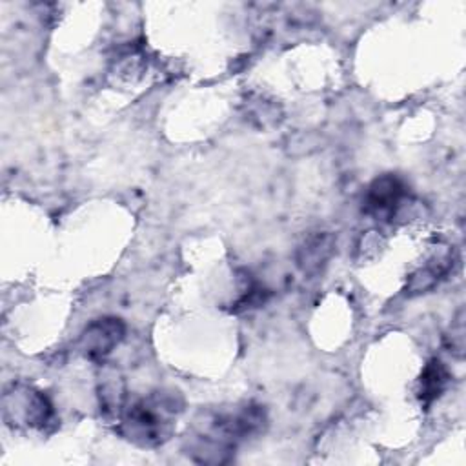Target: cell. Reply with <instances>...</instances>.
Returning a JSON list of instances; mask_svg holds the SVG:
<instances>
[{"label":"cell","mask_w":466,"mask_h":466,"mask_svg":"<svg viewBox=\"0 0 466 466\" xmlns=\"http://www.w3.org/2000/svg\"><path fill=\"white\" fill-rule=\"evenodd\" d=\"M268 424L266 410L248 402L204 413L187 437L186 453L200 464H224L235 455L237 446L255 435H260Z\"/></svg>","instance_id":"6da1fadb"},{"label":"cell","mask_w":466,"mask_h":466,"mask_svg":"<svg viewBox=\"0 0 466 466\" xmlns=\"http://www.w3.org/2000/svg\"><path fill=\"white\" fill-rule=\"evenodd\" d=\"M182 410L184 399L177 390H155L126 402L116 430L140 448H157L171 439Z\"/></svg>","instance_id":"7a4b0ae2"},{"label":"cell","mask_w":466,"mask_h":466,"mask_svg":"<svg viewBox=\"0 0 466 466\" xmlns=\"http://www.w3.org/2000/svg\"><path fill=\"white\" fill-rule=\"evenodd\" d=\"M4 420L11 428L44 431L55 422V408L46 393L33 386L16 384L4 393Z\"/></svg>","instance_id":"3957f363"},{"label":"cell","mask_w":466,"mask_h":466,"mask_svg":"<svg viewBox=\"0 0 466 466\" xmlns=\"http://www.w3.org/2000/svg\"><path fill=\"white\" fill-rule=\"evenodd\" d=\"M408 200V186L399 175L384 173L371 180L364 193L362 209L375 220H393Z\"/></svg>","instance_id":"277c9868"},{"label":"cell","mask_w":466,"mask_h":466,"mask_svg":"<svg viewBox=\"0 0 466 466\" xmlns=\"http://www.w3.org/2000/svg\"><path fill=\"white\" fill-rule=\"evenodd\" d=\"M126 324L118 317H100L89 322L78 337V351L93 362H104L124 340Z\"/></svg>","instance_id":"5b68a950"},{"label":"cell","mask_w":466,"mask_h":466,"mask_svg":"<svg viewBox=\"0 0 466 466\" xmlns=\"http://www.w3.org/2000/svg\"><path fill=\"white\" fill-rule=\"evenodd\" d=\"M453 264H455V253L450 246L433 249L426 258V262L408 275L406 293L420 295L433 289L451 271Z\"/></svg>","instance_id":"8992f818"},{"label":"cell","mask_w":466,"mask_h":466,"mask_svg":"<svg viewBox=\"0 0 466 466\" xmlns=\"http://www.w3.org/2000/svg\"><path fill=\"white\" fill-rule=\"evenodd\" d=\"M335 249V237L329 231H315L308 235L295 253V262L304 275L320 273Z\"/></svg>","instance_id":"52a82bcc"},{"label":"cell","mask_w":466,"mask_h":466,"mask_svg":"<svg viewBox=\"0 0 466 466\" xmlns=\"http://www.w3.org/2000/svg\"><path fill=\"white\" fill-rule=\"evenodd\" d=\"M450 380H451V375L441 359L428 360V364L422 368L419 377L417 395L420 404L424 408L431 406L446 391Z\"/></svg>","instance_id":"ba28073f"},{"label":"cell","mask_w":466,"mask_h":466,"mask_svg":"<svg viewBox=\"0 0 466 466\" xmlns=\"http://www.w3.org/2000/svg\"><path fill=\"white\" fill-rule=\"evenodd\" d=\"M98 399H100V410L104 419L107 420H118L127 399H126V388L120 375L115 371L106 375L102 384L98 386Z\"/></svg>","instance_id":"9c48e42d"},{"label":"cell","mask_w":466,"mask_h":466,"mask_svg":"<svg viewBox=\"0 0 466 466\" xmlns=\"http://www.w3.org/2000/svg\"><path fill=\"white\" fill-rule=\"evenodd\" d=\"M268 297H269V291L264 286H260L257 280H253L248 273H244L240 295L231 304V313H242L246 309L258 308L268 300Z\"/></svg>","instance_id":"30bf717a"},{"label":"cell","mask_w":466,"mask_h":466,"mask_svg":"<svg viewBox=\"0 0 466 466\" xmlns=\"http://www.w3.org/2000/svg\"><path fill=\"white\" fill-rule=\"evenodd\" d=\"M464 308H461L450 326V331L446 335V348L451 351V355H455L457 359H462L464 355V346H466V339H464Z\"/></svg>","instance_id":"8fae6325"}]
</instances>
